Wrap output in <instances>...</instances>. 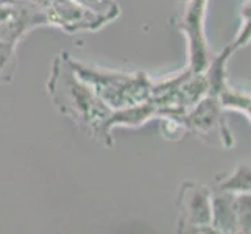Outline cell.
Returning <instances> with one entry per match:
<instances>
[{
	"label": "cell",
	"instance_id": "16",
	"mask_svg": "<svg viewBox=\"0 0 251 234\" xmlns=\"http://www.w3.org/2000/svg\"><path fill=\"white\" fill-rule=\"evenodd\" d=\"M53 2H56V0H34L33 3H36V5L41 8V10H46V8L50 6Z\"/></svg>",
	"mask_w": 251,
	"mask_h": 234
},
{
	"label": "cell",
	"instance_id": "7",
	"mask_svg": "<svg viewBox=\"0 0 251 234\" xmlns=\"http://www.w3.org/2000/svg\"><path fill=\"white\" fill-rule=\"evenodd\" d=\"M158 117V108L150 100L136 103L131 106L112 109L109 116L106 117L105 124L101 127V134L99 144L103 147H114V139H112V130L116 127H128V128H137L144 124H147L151 119Z\"/></svg>",
	"mask_w": 251,
	"mask_h": 234
},
{
	"label": "cell",
	"instance_id": "11",
	"mask_svg": "<svg viewBox=\"0 0 251 234\" xmlns=\"http://www.w3.org/2000/svg\"><path fill=\"white\" fill-rule=\"evenodd\" d=\"M219 100L225 111H239L244 112L251 122V94L231 88L226 83L222 92L219 94Z\"/></svg>",
	"mask_w": 251,
	"mask_h": 234
},
{
	"label": "cell",
	"instance_id": "8",
	"mask_svg": "<svg viewBox=\"0 0 251 234\" xmlns=\"http://www.w3.org/2000/svg\"><path fill=\"white\" fill-rule=\"evenodd\" d=\"M236 194L225 190H212V228L220 234L237 233V217L234 209Z\"/></svg>",
	"mask_w": 251,
	"mask_h": 234
},
{
	"label": "cell",
	"instance_id": "2",
	"mask_svg": "<svg viewBox=\"0 0 251 234\" xmlns=\"http://www.w3.org/2000/svg\"><path fill=\"white\" fill-rule=\"evenodd\" d=\"M67 59L76 75L88 83L111 109L131 106L151 99L154 81L149 74L142 71H109V69L81 63L71 53H67Z\"/></svg>",
	"mask_w": 251,
	"mask_h": 234
},
{
	"label": "cell",
	"instance_id": "9",
	"mask_svg": "<svg viewBox=\"0 0 251 234\" xmlns=\"http://www.w3.org/2000/svg\"><path fill=\"white\" fill-rule=\"evenodd\" d=\"M232 53H234V50H232L231 44H228L220 52V53L212 55L211 63L204 71L207 83H209V94L217 95L219 97V94L225 88V84L228 83V80H226V64H228V59L232 56Z\"/></svg>",
	"mask_w": 251,
	"mask_h": 234
},
{
	"label": "cell",
	"instance_id": "18",
	"mask_svg": "<svg viewBox=\"0 0 251 234\" xmlns=\"http://www.w3.org/2000/svg\"><path fill=\"white\" fill-rule=\"evenodd\" d=\"M27 2H34V0H27Z\"/></svg>",
	"mask_w": 251,
	"mask_h": 234
},
{
	"label": "cell",
	"instance_id": "10",
	"mask_svg": "<svg viewBox=\"0 0 251 234\" xmlns=\"http://www.w3.org/2000/svg\"><path fill=\"white\" fill-rule=\"evenodd\" d=\"M215 189L232 194H251V164L239 166L215 180Z\"/></svg>",
	"mask_w": 251,
	"mask_h": 234
},
{
	"label": "cell",
	"instance_id": "13",
	"mask_svg": "<svg viewBox=\"0 0 251 234\" xmlns=\"http://www.w3.org/2000/svg\"><path fill=\"white\" fill-rule=\"evenodd\" d=\"M234 209L237 217V233L251 234V194H236Z\"/></svg>",
	"mask_w": 251,
	"mask_h": 234
},
{
	"label": "cell",
	"instance_id": "12",
	"mask_svg": "<svg viewBox=\"0 0 251 234\" xmlns=\"http://www.w3.org/2000/svg\"><path fill=\"white\" fill-rule=\"evenodd\" d=\"M16 47L11 42L0 38V84H10L17 71Z\"/></svg>",
	"mask_w": 251,
	"mask_h": 234
},
{
	"label": "cell",
	"instance_id": "17",
	"mask_svg": "<svg viewBox=\"0 0 251 234\" xmlns=\"http://www.w3.org/2000/svg\"><path fill=\"white\" fill-rule=\"evenodd\" d=\"M11 2H14V0H0V6L6 5V3H11Z\"/></svg>",
	"mask_w": 251,
	"mask_h": 234
},
{
	"label": "cell",
	"instance_id": "6",
	"mask_svg": "<svg viewBox=\"0 0 251 234\" xmlns=\"http://www.w3.org/2000/svg\"><path fill=\"white\" fill-rule=\"evenodd\" d=\"M47 25L56 27L66 33L97 31L112 22L111 17L91 11L76 0H56L46 10Z\"/></svg>",
	"mask_w": 251,
	"mask_h": 234
},
{
	"label": "cell",
	"instance_id": "14",
	"mask_svg": "<svg viewBox=\"0 0 251 234\" xmlns=\"http://www.w3.org/2000/svg\"><path fill=\"white\" fill-rule=\"evenodd\" d=\"M240 16H242V27L234 41L231 42V47L234 52L245 47L251 41V0H247L245 5L242 6Z\"/></svg>",
	"mask_w": 251,
	"mask_h": 234
},
{
	"label": "cell",
	"instance_id": "4",
	"mask_svg": "<svg viewBox=\"0 0 251 234\" xmlns=\"http://www.w3.org/2000/svg\"><path fill=\"white\" fill-rule=\"evenodd\" d=\"M178 233H215L212 228V190L195 181H183L176 195Z\"/></svg>",
	"mask_w": 251,
	"mask_h": 234
},
{
	"label": "cell",
	"instance_id": "3",
	"mask_svg": "<svg viewBox=\"0 0 251 234\" xmlns=\"http://www.w3.org/2000/svg\"><path fill=\"white\" fill-rule=\"evenodd\" d=\"M183 122L186 131L195 134L207 144L220 145L225 149H231L236 144L225 116V108L217 95L207 94L206 97L195 103L186 112Z\"/></svg>",
	"mask_w": 251,
	"mask_h": 234
},
{
	"label": "cell",
	"instance_id": "5",
	"mask_svg": "<svg viewBox=\"0 0 251 234\" xmlns=\"http://www.w3.org/2000/svg\"><path fill=\"white\" fill-rule=\"evenodd\" d=\"M207 0H187L183 11L176 16L175 28L184 33L189 49V64L187 67L192 72H204L209 66L212 53L207 44L204 33Z\"/></svg>",
	"mask_w": 251,
	"mask_h": 234
},
{
	"label": "cell",
	"instance_id": "15",
	"mask_svg": "<svg viewBox=\"0 0 251 234\" xmlns=\"http://www.w3.org/2000/svg\"><path fill=\"white\" fill-rule=\"evenodd\" d=\"M76 2H80L94 13L111 17L112 21H116L120 14V6L116 3V0H76Z\"/></svg>",
	"mask_w": 251,
	"mask_h": 234
},
{
	"label": "cell",
	"instance_id": "1",
	"mask_svg": "<svg viewBox=\"0 0 251 234\" xmlns=\"http://www.w3.org/2000/svg\"><path fill=\"white\" fill-rule=\"evenodd\" d=\"M46 89L59 116L72 120L95 142L100 141L101 127L112 109L76 75L69 63L66 50L59 52L51 61Z\"/></svg>",
	"mask_w": 251,
	"mask_h": 234
}]
</instances>
